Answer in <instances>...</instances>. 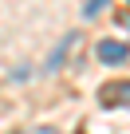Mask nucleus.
<instances>
[{
    "label": "nucleus",
    "instance_id": "obj_2",
    "mask_svg": "<svg viewBox=\"0 0 130 134\" xmlns=\"http://www.w3.org/2000/svg\"><path fill=\"white\" fill-rule=\"evenodd\" d=\"M99 103L103 107H130V79H118V83H106L103 91H99Z\"/></svg>",
    "mask_w": 130,
    "mask_h": 134
},
{
    "label": "nucleus",
    "instance_id": "obj_5",
    "mask_svg": "<svg viewBox=\"0 0 130 134\" xmlns=\"http://www.w3.org/2000/svg\"><path fill=\"white\" fill-rule=\"evenodd\" d=\"M32 134H55V130H32Z\"/></svg>",
    "mask_w": 130,
    "mask_h": 134
},
{
    "label": "nucleus",
    "instance_id": "obj_4",
    "mask_svg": "<svg viewBox=\"0 0 130 134\" xmlns=\"http://www.w3.org/2000/svg\"><path fill=\"white\" fill-rule=\"evenodd\" d=\"M106 4H110V0H87V16H95V12L106 8Z\"/></svg>",
    "mask_w": 130,
    "mask_h": 134
},
{
    "label": "nucleus",
    "instance_id": "obj_3",
    "mask_svg": "<svg viewBox=\"0 0 130 134\" xmlns=\"http://www.w3.org/2000/svg\"><path fill=\"white\" fill-rule=\"evenodd\" d=\"M75 43H79V32H71V36H63V43H59V47H55V55L47 59V71H59V63L67 59V51H71Z\"/></svg>",
    "mask_w": 130,
    "mask_h": 134
},
{
    "label": "nucleus",
    "instance_id": "obj_1",
    "mask_svg": "<svg viewBox=\"0 0 130 134\" xmlns=\"http://www.w3.org/2000/svg\"><path fill=\"white\" fill-rule=\"evenodd\" d=\"M95 55H99V63H106V67H122L126 59H130V43H122V40H99V47H95Z\"/></svg>",
    "mask_w": 130,
    "mask_h": 134
}]
</instances>
